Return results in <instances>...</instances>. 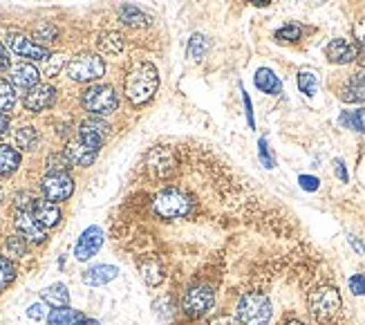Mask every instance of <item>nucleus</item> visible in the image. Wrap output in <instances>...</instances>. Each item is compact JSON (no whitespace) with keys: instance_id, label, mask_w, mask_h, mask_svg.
Masks as SVG:
<instances>
[{"instance_id":"obj_1","label":"nucleus","mask_w":365,"mask_h":325,"mask_svg":"<svg viewBox=\"0 0 365 325\" xmlns=\"http://www.w3.org/2000/svg\"><path fill=\"white\" fill-rule=\"evenodd\" d=\"M307 310L316 325H343L346 323V303L332 278H321L307 292Z\"/></svg>"},{"instance_id":"obj_2","label":"nucleus","mask_w":365,"mask_h":325,"mask_svg":"<svg viewBox=\"0 0 365 325\" xmlns=\"http://www.w3.org/2000/svg\"><path fill=\"white\" fill-rule=\"evenodd\" d=\"M159 88V72L153 63L141 61L128 70L124 81V93L133 106H146L150 99L155 97Z\"/></svg>"},{"instance_id":"obj_3","label":"nucleus","mask_w":365,"mask_h":325,"mask_svg":"<svg viewBox=\"0 0 365 325\" xmlns=\"http://www.w3.org/2000/svg\"><path fill=\"white\" fill-rule=\"evenodd\" d=\"M218 290L211 283H188L181 290L179 296V312L184 314L186 321H204L209 314L216 310Z\"/></svg>"},{"instance_id":"obj_4","label":"nucleus","mask_w":365,"mask_h":325,"mask_svg":"<svg viewBox=\"0 0 365 325\" xmlns=\"http://www.w3.org/2000/svg\"><path fill=\"white\" fill-rule=\"evenodd\" d=\"M81 104L97 117H108L119 108V97L115 93V88L110 86H92L81 97Z\"/></svg>"},{"instance_id":"obj_5","label":"nucleus","mask_w":365,"mask_h":325,"mask_svg":"<svg viewBox=\"0 0 365 325\" xmlns=\"http://www.w3.org/2000/svg\"><path fill=\"white\" fill-rule=\"evenodd\" d=\"M106 72L104 58L99 54H76L72 61L67 63V74L72 81H79V84H88V81L101 79Z\"/></svg>"},{"instance_id":"obj_6","label":"nucleus","mask_w":365,"mask_h":325,"mask_svg":"<svg viewBox=\"0 0 365 325\" xmlns=\"http://www.w3.org/2000/svg\"><path fill=\"white\" fill-rule=\"evenodd\" d=\"M40 193L43 198L49 202H65L72 198L74 193V180L67 175V173H47V175L40 180Z\"/></svg>"},{"instance_id":"obj_7","label":"nucleus","mask_w":365,"mask_h":325,"mask_svg":"<svg viewBox=\"0 0 365 325\" xmlns=\"http://www.w3.org/2000/svg\"><path fill=\"white\" fill-rule=\"evenodd\" d=\"M5 43H7V47L12 49L14 54L23 56V58H29V61H47V56H49V52L43 45L34 43L32 38L25 36V34H20V32H7Z\"/></svg>"},{"instance_id":"obj_8","label":"nucleus","mask_w":365,"mask_h":325,"mask_svg":"<svg viewBox=\"0 0 365 325\" xmlns=\"http://www.w3.org/2000/svg\"><path fill=\"white\" fill-rule=\"evenodd\" d=\"M336 95L346 104H365V68L354 70L343 79Z\"/></svg>"},{"instance_id":"obj_9","label":"nucleus","mask_w":365,"mask_h":325,"mask_svg":"<svg viewBox=\"0 0 365 325\" xmlns=\"http://www.w3.org/2000/svg\"><path fill=\"white\" fill-rule=\"evenodd\" d=\"M14 225L18 229L20 236H25L27 242H34V245H40V242H45L47 233H45V227L40 225V222L32 216V211H18L14 213Z\"/></svg>"},{"instance_id":"obj_10","label":"nucleus","mask_w":365,"mask_h":325,"mask_svg":"<svg viewBox=\"0 0 365 325\" xmlns=\"http://www.w3.org/2000/svg\"><path fill=\"white\" fill-rule=\"evenodd\" d=\"M99 150L97 146L92 144H88L86 139H72V141H67V146H65V157L70 159V164L72 166H90V164H95V159L99 155Z\"/></svg>"},{"instance_id":"obj_11","label":"nucleus","mask_w":365,"mask_h":325,"mask_svg":"<svg viewBox=\"0 0 365 325\" xmlns=\"http://www.w3.org/2000/svg\"><path fill=\"white\" fill-rule=\"evenodd\" d=\"M325 56H327L330 63L348 65V63H352V61L359 58V45L350 43L348 38H334L325 47Z\"/></svg>"},{"instance_id":"obj_12","label":"nucleus","mask_w":365,"mask_h":325,"mask_svg":"<svg viewBox=\"0 0 365 325\" xmlns=\"http://www.w3.org/2000/svg\"><path fill=\"white\" fill-rule=\"evenodd\" d=\"M101 245H104V231H101L99 227H88L83 233H81V238L74 247L76 260H81V262L90 260L101 249Z\"/></svg>"},{"instance_id":"obj_13","label":"nucleus","mask_w":365,"mask_h":325,"mask_svg":"<svg viewBox=\"0 0 365 325\" xmlns=\"http://www.w3.org/2000/svg\"><path fill=\"white\" fill-rule=\"evenodd\" d=\"M54 99H56V90L52 86H36L25 95L23 104L29 113H43V110L52 108Z\"/></svg>"},{"instance_id":"obj_14","label":"nucleus","mask_w":365,"mask_h":325,"mask_svg":"<svg viewBox=\"0 0 365 325\" xmlns=\"http://www.w3.org/2000/svg\"><path fill=\"white\" fill-rule=\"evenodd\" d=\"M137 269L141 274V278L148 287H159L164 283L166 276V269L161 267V262L157 258H150V256H139L137 258Z\"/></svg>"},{"instance_id":"obj_15","label":"nucleus","mask_w":365,"mask_h":325,"mask_svg":"<svg viewBox=\"0 0 365 325\" xmlns=\"http://www.w3.org/2000/svg\"><path fill=\"white\" fill-rule=\"evenodd\" d=\"M108 133H110V126L101 119H86V121H81V126H79V137L97 148L104 146Z\"/></svg>"},{"instance_id":"obj_16","label":"nucleus","mask_w":365,"mask_h":325,"mask_svg":"<svg viewBox=\"0 0 365 325\" xmlns=\"http://www.w3.org/2000/svg\"><path fill=\"white\" fill-rule=\"evenodd\" d=\"M32 216L45 229H52V227H56L58 222H60V209H58L56 202H49L45 198H38V200H34V205H32Z\"/></svg>"},{"instance_id":"obj_17","label":"nucleus","mask_w":365,"mask_h":325,"mask_svg":"<svg viewBox=\"0 0 365 325\" xmlns=\"http://www.w3.org/2000/svg\"><path fill=\"white\" fill-rule=\"evenodd\" d=\"M9 79H12V86H16L20 90H32V88L38 86L40 74L32 63H18V65L12 68Z\"/></svg>"},{"instance_id":"obj_18","label":"nucleus","mask_w":365,"mask_h":325,"mask_svg":"<svg viewBox=\"0 0 365 325\" xmlns=\"http://www.w3.org/2000/svg\"><path fill=\"white\" fill-rule=\"evenodd\" d=\"M153 312L157 314V319L161 323H170V321H175L177 317V312H179V301L173 292L170 294H164V296H159L155 299L153 303Z\"/></svg>"},{"instance_id":"obj_19","label":"nucleus","mask_w":365,"mask_h":325,"mask_svg":"<svg viewBox=\"0 0 365 325\" xmlns=\"http://www.w3.org/2000/svg\"><path fill=\"white\" fill-rule=\"evenodd\" d=\"M119 276V269L113 265H97V267H90L83 274V283L90 287H101V285H108L110 280H115Z\"/></svg>"},{"instance_id":"obj_20","label":"nucleus","mask_w":365,"mask_h":325,"mask_svg":"<svg viewBox=\"0 0 365 325\" xmlns=\"http://www.w3.org/2000/svg\"><path fill=\"white\" fill-rule=\"evenodd\" d=\"M253 81H256V88L260 90V93H265V95H280L282 93L280 79L269 68H260L256 72V77H253Z\"/></svg>"},{"instance_id":"obj_21","label":"nucleus","mask_w":365,"mask_h":325,"mask_svg":"<svg viewBox=\"0 0 365 325\" xmlns=\"http://www.w3.org/2000/svg\"><path fill=\"white\" fill-rule=\"evenodd\" d=\"M40 299H43V303H47L49 308H67L70 303V292L65 285H60V283H56V285H49L47 290L40 292Z\"/></svg>"},{"instance_id":"obj_22","label":"nucleus","mask_w":365,"mask_h":325,"mask_svg":"<svg viewBox=\"0 0 365 325\" xmlns=\"http://www.w3.org/2000/svg\"><path fill=\"white\" fill-rule=\"evenodd\" d=\"M119 18L124 20L126 25L130 27H148L150 23H153V18H150L146 12H141V9H137L135 5H124L119 9Z\"/></svg>"},{"instance_id":"obj_23","label":"nucleus","mask_w":365,"mask_h":325,"mask_svg":"<svg viewBox=\"0 0 365 325\" xmlns=\"http://www.w3.org/2000/svg\"><path fill=\"white\" fill-rule=\"evenodd\" d=\"M20 166V153L14 146L0 144V175H12Z\"/></svg>"},{"instance_id":"obj_24","label":"nucleus","mask_w":365,"mask_h":325,"mask_svg":"<svg viewBox=\"0 0 365 325\" xmlns=\"http://www.w3.org/2000/svg\"><path fill=\"white\" fill-rule=\"evenodd\" d=\"M83 314L72 308H54L47 317V325H76Z\"/></svg>"},{"instance_id":"obj_25","label":"nucleus","mask_w":365,"mask_h":325,"mask_svg":"<svg viewBox=\"0 0 365 325\" xmlns=\"http://www.w3.org/2000/svg\"><path fill=\"white\" fill-rule=\"evenodd\" d=\"M339 124L350 130H357V133H365V108L346 110V113L339 117Z\"/></svg>"},{"instance_id":"obj_26","label":"nucleus","mask_w":365,"mask_h":325,"mask_svg":"<svg viewBox=\"0 0 365 325\" xmlns=\"http://www.w3.org/2000/svg\"><path fill=\"white\" fill-rule=\"evenodd\" d=\"M16 146L20 150H34L38 146V133L34 126H20L16 130Z\"/></svg>"},{"instance_id":"obj_27","label":"nucleus","mask_w":365,"mask_h":325,"mask_svg":"<svg viewBox=\"0 0 365 325\" xmlns=\"http://www.w3.org/2000/svg\"><path fill=\"white\" fill-rule=\"evenodd\" d=\"M99 49L104 54H119L124 49V38L117 32H108L99 36Z\"/></svg>"},{"instance_id":"obj_28","label":"nucleus","mask_w":365,"mask_h":325,"mask_svg":"<svg viewBox=\"0 0 365 325\" xmlns=\"http://www.w3.org/2000/svg\"><path fill=\"white\" fill-rule=\"evenodd\" d=\"M209 47H211V40L204 36V34H193L190 40H188V56L190 58H204L206 52H209Z\"/></svg>"},{"instance_id":"obj_29","label":"nucleus","mask_w":365,"mask_h":325,"mask_svg":"<svg viewBox=\"0 0 365 325\" xmlns=\"http://www.w3.org/2000/svg\"><path fill=\"white\" fill-rule=\"evenodd\" d=\"M16 278V265L12 262V258L0 256V294H3Z\"/></svg>"},{"instance_id":"obj_30","label":"nucleus","mask_w":365,"mask_h":325,"mask_svg":"<svg viewBox=\"0 0 365 325\" xmlns=\"http://www.w3.org/2000/svg\"><path fill=\"white\" fill-rule=\"evenodd\" d=\"M16 104V90L5 79H0V113H9Z\"/></svg>"},{"instance_id":"obj_31","label":"nucleus","mask_w":365,"mask_h":325,"mask_svg":"<svg viewBox=\"0 0 365 325\" xmlns=\"http://www.w3.org/2000/svg\"><path fill=\"white\" fill-rule=\"evenodd\" d=\"M298 88H300L302 95L314 97V95H316V90H318L316 74L309 72V70H302V72H298Z\"/></svg>"},{"instance_id":"obj_32","label":"nucleus","mask_w":365,"mask_h":325,"mask_svg":"<svg viewBox=\"0 0 365 325\" xmlns=\"http://www.w3.org/2000/svg\"><path fill=\"white\" fill-rule=\"evenodd\" d=\"M302 38V27L296 25V23H289L285 27H280L276 32V40L278 43H298Z\"/></svg>"},{"instance_id":"obj_33","label":"nucleus","mask_w":365,"mask_h":325,"mask_svg":"<svg viewBox=\"0 0 365 325\" xmlns=\"http://www.w3.org/2000/svg\"><path fill=\"white\" fill-rule=\"evenodd\" d=\"M7 253L9 256H14V258H23L25 253H27V238L25 236H9L7 238V245H5Z\"/></svg>"},{"instance_id":"obj_34","label":"nucleus","mask_w":365,"mask_h":325,"mask_svg":"<svg viewBox=\"0 0 365 325\" xmlns=\"http://www.w3.org/2000/svg\"><path fill=\"white\" fill-rule=\"evenodd\" d=\"M45 166H47V173H67V168L72 164H70V159L65 157V153H52L47 157Z\"/></svg>"},{"instance_id":"obj_35","label":"nucleus","mask_w":365,"mask_h":325,"mask_svg":"<svg viewBox=\"0 0 365 325\" xmlns=\"http://www.w3.org/2000/svg\"><path fill=\"white\" fill-rule=\"evenodd\" d=\"M258 155H260L262 164H265V168H273V166H276V159H273V153H271V148H269L267 137H262L258 141Z\"/></svg>"},{"instance_id":"obj_36","label":"nucleus","mask_w":365,"mask_h":325,"mask_svg":"<svg viewBox=\"0 0 365 325\" xmlns=\"http://www.w3.org/2000/svg\"><path fill=\"white\" fill-rule=\"evenodd\" d=\"M63 63H65L63 54H49L47 61H45V74L47 77H56L60 72V68H63Z\"/></svg>"},{"instance_id":"obj_37","label":"nucleus","mask_w":365,"mask_h":325,"mask_svg":"<svg viewBox=\"0 0 365 325\" xmlns=\"http://www.w3.org/2000/svg\"><path fill=\"white\" fill-rule=\"evenodd\" d=\"M348 285L354 296H365V274H354L348 280Z\"/></svg>"},{"instance_id":"obj_38","label":"nucleus","mask_w":365,"mask_h":325,"mask_svg":"<svg viewBox=\"0 0 365 325\" xmlns=\"http://www.w3.org/2000/svg\"><path fill=\"white\" fill-rule=\"evenodd\" d=\"M298 184H300L302 191L314 193V191H318L321 180H318V177H314V175H300V177H298Z\"/></svg>"},{"instance_id":"obj_39","label":"nucleus","mask_w":365,"mask_h":325,"mask_svg":"<svg viewBox=\"0 0 365 325\" xmlns=\"http://www.w3.org/2000/svg\"><path fill=\"white\" fill-rule=\"evenodd\" d=\"M38 40H56L58 36V29L54 25H43V27H38L36 29V34H34Z\"/></svg>"},{"instance_id":"obj_40","label":"nucleus","mask_w":365,"mask_h":325,"mask_svg":"<svg viewBox=\"0 0 365 325\" xmlns=\"http://www.w3.org/2000/svg\"><path fill=\"white\" fill-rule=\"evenodd\" d=\"M204 325H240V323L233 319V317H229V314H220V317H213Z\"/></svg>"},{"instance_id":"obj_41","label":"nucleus","mask_w":365,"mask_h":325,"mask_svg":"<svg viewBox=\"0 0 365 325\" xmlns=\"http://www.w3.org/2000/svg\"><path fill=\"white\" fill-rule=\"evenodd\" d=\"M27 317H29V319H34V321H43V317H45V308H43V303H34V306L27 310Z\"/></svg>"},{"instance_id":"obj_42","label":"nucleus","mask_w":365,"mask_h":325,"mask_svg":"<svg viewBox=\"0 0 365 325\" xmlns=\"http://www.w3.org/2000/svg\"><path fill=\"white\" fill-rule=\"evenodd\" d=\"M242 101H245V110H247V121H249V126L253 128L256 126V121H253V108H251V99L247 95V90L242 88Z\"/></svg>"},{"instance_id":"obj_43","label":"nucleus","mask_w":365,"mask_h":325,"mask_svg":"<svg viewBox=\"0 0 365 325\" xmlns=\"http://www.w3.org/2000/svg\"><path fill=\"white\" fill-rule=\"evenodd\" d=\"M334 173L341 182H348V171H346V161L343 159H334Z\"/></svg>"},{"instance_id":"obj_44","label":"nucleus","mask_w":365,"mask_h":325,"mask_svg":"<svg viewBox=\"0 0 365 325\" xmlns=\"http://www.w3.org/2000/svg\"><path fill=\"white\" fill-rule=\"evenodd\" d=\"M9 126H12V121H9V115L7 113H0V139H3L9 133Z\"/></svg>"},{"instance_id":"obj_45","label":"nucleus","mask_w":365,"mask_h":325,"mask_svg":"<svg viewBox=\"0 0 365 325\" xmlns=\"http://www.w3.org/2000/svg\"><path fill=\"white\" fill-rule=\"evenodd\" d=\"M7 68H9V52H7V47L0 43V72Z\"/></svg>"},{"instance_id":"obj_46","label":"nucleus","mask_w":365,"mask_h":325,"mask_svg":"<svg viewBox=\"0 0 365 325\" xmlns=\"http://www.w3.org/2000/svg\"><path fill=\"white\" fill-rule=\"evenodd\" d=\"M348 242L352 245V249H354V251L361 253V256H363V253H365V245H363L361 240H357V236H348Z\"/></svg>"},{"instance_id":"obj_47","label":"nucleus","mask_w":365,"mask_h":325,"mask_svg":"<svg viewBox=\"0 0 365 325\" xmlns=\"http://www.w3.org/2000/svg\"><path fill=\"white\" fill-rule=\"evenodd\" d=\"M249 3H251L253 7H269L271 0H249Z\"/></svg>"},{"instance_id":"obj_48","label":"nucleus","mask_w":365,"mask_h":325,"mask_svg":"<svg viewBox=\"0 0 365 325\" xmlns=\"http://www.w3.org/2000/svg\"><path fill=\"white\" fill-rule=\"evenodd\" d=\"M76 325H99V321H95V319H81Z\"/></svg>"},{"instance_id":"obj_49","label":"nucleus","mask_w":365,"mask_h":325,"mask_svg":"<svg viewBox=\"0 0 365 325\" xmlns=\"http://www.w3.org/2000/svg\"><path fill=\"white\" fill-rule=\"evenodd\" d=\"M0 205H3V189H0Z\"/></svg>"}]
</instances>
